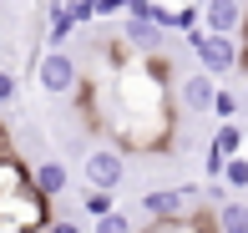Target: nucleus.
Wrapping results in <instances>:
<instances>
[{"instance_id": "f257e3e1", "label": "nucleus", "mask_w": 248, "mask_h": 233, "mask_svg": "<svg viewBox=\"0 0 248 233\" xmlns=\"http://www.w3.org/2000/svg\"><path fill=\"white\" fill-rule=\"evenodd\" d=\"M187 51H193L198 71H208L213 81L233 76V71H238V61H243V41H238V36H208L202 26L187 31Z\"/></svg>"}, {"instance_id": "f03ea898", "label": "nucleus", "mask_w": 248, "mask_h": 233, "mask_svg": "<svg viewBox=\"0 0 248 233\" xmlns=\"http://www.w3.org/2000/svg\"><path fill=\"white\" fill-rule=\"evenodd\" d=\"M81 61L71 56V51H41L36 61H31V81L41 86L46 96H71L76 86H81Z\"/></svg>"}, {"instance_id": "7ed1b4c3", "label": "nucleus", "mask_w": 248, "mask_h": 233, "mask_svg": "<svg viewBox=\"0 0 248 233\" xmlns=\"http://www.w3.org/2000/svg\"><path fill=\"white\" fill-rule=\"evenodd\" d=\"M81 183L96 187V193H117L127 183V152L122 147H92L81 157Z\"/></svg>"}, {"instance_id": "20e7f679", "label": "nucleus", "mask_w": 248, "mask_h": 233, "mask_svg": "<svg viewBox=\"0 0 248 233\" xmlns=\"http://www.w3.org/2000/svg\"><path fill=\"white\" fill-rule=\"evenodd\" d=\"M198 208V187L193 183H167V187H147L142 193V213L152 223H167V218H187Z\"/></svg>"}, {"instance_id": "39448f33", "label": "nucleus", "mask_w": 248, "mask_h": 233, "mask_svg": "<svg viewBox=\"0 0 248 233\" xmlns=\"http://www.w3.org/2000/svg\"><path fill=\"white\" fill-rule=\"evenodd\" d=\"M213 96H218V81H213L208 71H183L177 76V86H172V102H177V112L183 117H213Z\"/></svg>"}, {"instance_id": "423d86ee", "label": "nucleus", "mask_w": 248, "mask_h": 233, "mask_svg": "<svg viewBox=\"0 0 248 233\" xmlns=\"http://www.w3.org/2000/svg\"><path fill=\"white\" fill-rule=\"evenodd\" d=\"M243 26H248V0H208L202 5L208 36H243Z\"/></svg>"}, {"instance_id": "0eeeda50", "label": "nucleus", "mask_w": 248, "mask_h": 233, "mask_svg": "<svg viewBox=\"0 0 248 233\" xmlns=\"http://www.w3.org/2000/svg\"><path fill=\"white\" fill-rule=\"evenodd\" d=\"M117 36L127 41V46L137 51V56H157V51H162V36H167V31L157 26V20H137V16H122Z\"/></svg>"}, {"instance_id": "6e6552de", "label": "nucleus", "mask_w": 248, "mask_h": 233, "mask_svg": "<svg viewBox=\"0 0 248 233\" xmlns=\"http://www.w3.org/2000/svg\"><path fill=\"white\" fill-rule=\"evenodd\" d=\"M31 183H36L41 198H51V203H56V198L71 187V172H66L61 157H41V162H31Z\"/></svg>"}, {"instance_id": "1a4fd4ad", "label": "nucleus", "mask_w": 248, "mask_h": 233, "mask_svg": "<svg viewBox=\"0 0 248 233\" xmlns=\"http://www.w3.org/2000/svg\"><path fill=\"white\" fill-rule=\"evenodd\" d=\"M243 147H248L243 122H218V132L208 137V152H218L223 162H228V157H243Z\"/></svg>"}, {"instance_id": "9d476101", "label": "nucleus", "mask_w": 248, "mask_h": 233, "mask_svg": "<svg viewBox=\"0 0 248 233\" xmlns=\"http://www.w3.org/2000/svg\"><path fill=\"white\" fill-rule=\"evenodd\" d=\"M213 223H218V233H248V198L218 203V208H213Z\"/></svg>"}, {"instance_id": "9b49d317", "label": "nucleus", "mask_w": 248, "mask_h": 233, "mask_svg": "<svg viewBox=\"0 0 248 233\" xmlns=\"http://www.w3.org/2000/svg\"><path fill=\"white\" fill-rule=\"evenodd\" d=\"M71 31H76V20H71V5H51V26H46V41H51V51H66V41H71Z\"/></svg>"}, {"instance_id": "f8f14e48", "label": "nucleus", "mask_w": 248, "mask_h": 233, "mask_svg": "<svg viewBox=\"0 0 248 233\" xmlns=\"http://www.w3.org/2000/svg\"><path fill=\"white\" fill-rule=\"evenodd\" d=\"M223 183H228V193H233V198H243V193H248V152H243V157H228V162H223Z\"/></svg>"}, {"instance_id": "ddd939ff", "label": "nucleus", "mask_w": 248, "mask_h": 233, "mask_svg": "<svg viewBox=\"0 0 248 233\" xmlns=\"http://www.w3.org/2000/svg\"><path fill=\"white\" fill-rule=\"evenodd\" d=\"M238 112H243V96L233 92V86H218V96H213V117H218V122H238Z\"/></svg>"}, {"instance_id": "4468645a", "label": "nucleus", "mask_w": 248, "mask_h": 233, "mask_svg": "<svg viewBox=\"0 0 248 233\" xmlns=\"http://www.w3.org/2000/svg\"><path fill=\"white\" fill-rule=\"evenodd\" d=\"M86 233H142V228L132 223V218L122 213V208H111L107 218H92V228H86Z\"/></svg>"}, {"instance_id": "2eb2a0df", "label": "nucleus", "mask_w": 248, "mask_h": 233, "mask_svg": "<svg viewBox=\"0 0 248 233\" xmlns=\"http://www.w3.org/2000/svg\"><path fill=\"white\" fill-rule=\"evenodd\" d=\"M111 208H117V193H96V187H86V193H81V213H86V218H107Z\"/></svg>"}, {"instance_id": "dca6fc26", "label": "nucleus", "mask_w": 248, "mask_h": 233, "mask_svg": "<svg viewBox=\"0 0 248 233\" xmlns=\"http://www.w3.org/2000/svg\"><path fill=\"white\" fill-rule=\"evenodd\" d=\"M16 96H20V76L10 66H0V107H16Z\"/></svg>"}, {"instance_id": "f3484780", "label": "nucleus", "mask_w": 248, "mask_h": 233, "mask_svg": "<svg viewBox=\"0 0 248 233\" xmlns=\"http://www.w3.org/2000/svg\"><path fill=\"white\" fill-rule=\"evenodd\" d=\"M46 233H86V228H81V223H76V218H61V213H56V223H51Z\"/></svg>"}, {"instance_id": "a211bd4d", "label": "nucleus", "mask_w": 248, "mask_h": 233, "mask_svg": "<svg viewBox=\"0 0 248 233\" xmlns=\"http://www.w3.org/2000/svg\"><path fill=\"white\" fill-rule=\"evenodd\" d=\"M238 96H243V112H248V76H243V92H238Z\"/></svg>"}, {"instance_id": "6ab92c4d", "label": "nucleus", "mask_w": 248, "mask_h": 233, "mask_svg": "<svg viewBox=\"0 0 248 233\" xmlns=\"http://www.w3.org/2000/svg\"><path fill=\"white\" fill-rule=\"evenodd\" d=\"M198 5H208V0H198Z\"/></svg>"}, {"instance_id": "aec40b11", "label": "nucleus", "mask_w": 248, "mask_h": 233, "mask_svg": "<svg viewBox=\"0 0 248 233\" xmlns=\"http://www.w3.org/2000/svg\"><path fill=\"white\" fill-rule=\"evenodd\" d=\"M243 152H248V147H243Z\"/></svg>"}]
</instances>
